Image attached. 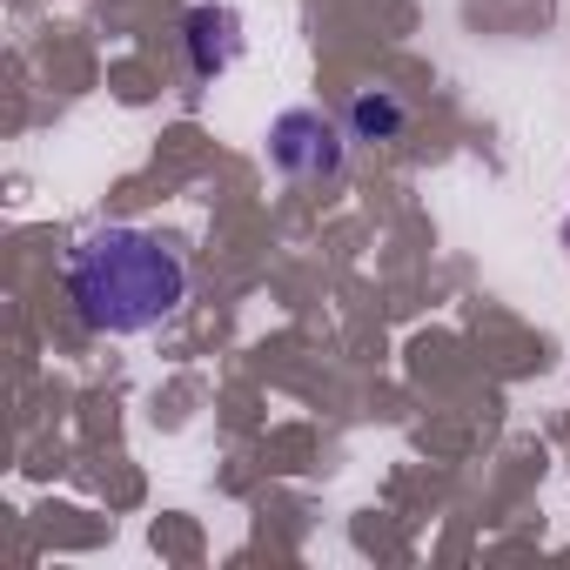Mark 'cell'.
Segmentation results:
<instances>
[{
  "label": "cell",
  "instance_id": "5b68a950",
  "mask_svg": "<svg viewBox=\"0 0 570 570\" xmlns=\"http://www.w3.org/2000/svg\"><path fill=\"white\" fill-rule=\"evenodd\" d=\"M563 242H570V222H563Z\"/></svg>",
  "mask_w": 570,
  "mask_h": 570
},
{
  "label": "cell",
  "instance_id": "7a4b0ae2",
  "mask_svg": "<svg viewBox=\"0 0 570 570\" xmlns=\"http://www.w3.org/2000/svg\"><path fill=\"white\" fill-rule=\"evenodd\" d=\"M268 161L289 175V181H303V188L336 181L350 168V128H343V115H323V108L275 115L268 121Z\"/></svg>",
  "mask_w": 570,
  "mask_h": 570
},
{
  "label": "cell",
  "instance_id": "3957f363",
  "mask_svg": "<svg viewBox=\"0 0 570 570\" xmlns=\"http://www.w3.org/2000/svg\"><path fill=\"white\" fill-rule=\"evenodd\" d=\"M181 48H188V75L208 88L242 61V14L228 0H202V8L181 14Z\"/></svg>",
  "mask_w": 570,
  "mask_h": 570
},
{
  "label": "cell",
  "instance_id": "277c9868",
  "mask_svg": "<svg viewBox=\"0 0 570 570\" xmlns=\"http://www.w3.org/2000/svg\"><path fill=\"white\" fill-rule=\"evenodd\" d=\"M343 128H350V141H403L410 101L396 88H356L350 108H343Z\"/></svg>",
  "mask_w": 570,
  "mask_h": 570
},
{
  "label": "cell",
  "instance_id": "6da1fadb",
  "mask_svg": "<svg viewBox=\"0 0 570 570\" xmlns=\"http://www.w3.org/2000/svg\"><path fill=\"white\" fill-rule=\"evenodd\" d=\"M195 289L188 255L155 228H88L68 248V303L95 336H148L181 316Z\"/></svg>",
  "mask_w": 570,
  "mask_h": 570
}]
</instances>
